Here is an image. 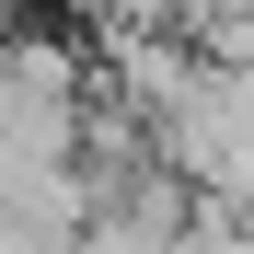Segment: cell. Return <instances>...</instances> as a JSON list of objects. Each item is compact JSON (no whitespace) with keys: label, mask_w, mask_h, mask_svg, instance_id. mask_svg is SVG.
<instances>
[{"label":"cell","mask_w":254,"mask_h":254,"mask_svg":"<svg viewBox=\"0 0 254 254\" xmlns=\"http://www.w3.org/2000/svg\"><path fill=\"white\" fill-rule=\"evenodd\" d=\"M0 12H58V0H0Z\"/></svg>","instance_id":"cell-2"},{"label":"cell","mask_w":254,"mask_h":254,"mask_svg":"<svg viewBox=\"0 0 254 254\" xmlns=\"http://www.w3.org/2000/svg\"><path fill=\"white\" fill-rule=\"evenodd\" d=\"M139 127H150V174H174L185 208H208V220H254V104H243L231 69L185 58V81H174Z\"/></svg>","instance_id":"cell-1"}]
</instances>
